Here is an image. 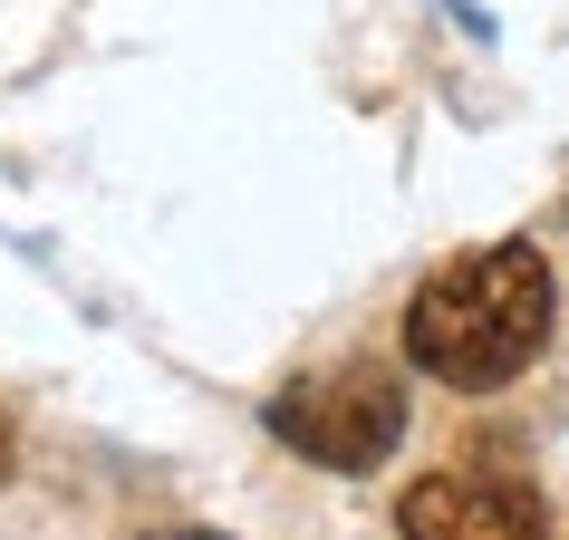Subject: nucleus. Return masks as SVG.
<instances>
[{"mask_svg":"<svg viewBox=\"0 0 569 540\" xmlns=\"http://www.w3.org/2000/svg\"><path fill=\"white\" fill-rule=\"evenodd\" d=\"M270 434L300 453V463H319V473H377L406 444V387L377 358L319 367V377L270 396Z\"/></svg>","mask_w":569,"mask_h":540,"instance_id":"nucleus-2","label":"nucleus"},{"mask_svg":"<svg viewBox=\"0 0 569 540\" xmlns=\"http://www.w3.org/2000/svg\"><path fill=\"white\" fill-rule=\"evenodd\" d=\"M10 463H20V434H10V416H0V482H10Z\"/></svg>","mask_w":569,"mask_h":540,"instance_id":"nucleus-4","label":"nucleus"},{"mask_svg":"<svg viewBox=\"0 0 569 540\" xmlns=\"http://www.w3.org/2000/svg\"><path fill=\"white\" fill-rule=\"evenodd\" d=\"M154 540H222V531H154Z\"/></svg>","mask_w":569,"mask_h":540,"instance_id":"nucleus-5","label":"nucleus"},{"mask_svg":"<svg viewBox=\"0 0 569 540\" xmlns=\"http://www.w3.org/2000/svg\"><path fill=\"white\" fill-rule=\"evenodd\" d=\"M550 319H560L550 261L531 241H492V251L445 261L406 300V358L453 396H492L550 348Z\"/></svg>","mask_w":569,"mask_h":540,"instance_id":"nucleus-1","label":"nucleus"},{"mask_svg":"<svg viewBox=\"0 0 569 540\" xmlns=\"http://www.w3.org/2000/svg\"><path fill=\"white\" fill-rule=\"evenodd\" d=\"M406 540H540L531 482H492V473H425L396 502Z\"/></svg>","mask_w":569,"mask_h":540,"instance_id":"nucleus-3","label":"nucleus"}]
</instances>
